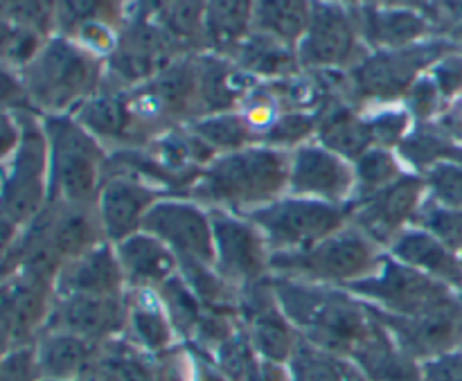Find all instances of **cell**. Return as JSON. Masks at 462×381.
<instances>
[{
	"label": "cell",
	"mask_w": 462,
	"mask_h": 381,
	"mask_svg": "<svg viewBox=\"0 0 462 381\" xmlns=\"http://www.w3.org/2000/svg\"><path fill=\"white\" fill-rule=\"evenodd\" d=\"M271 284L293 328L323 350L352 357L373 330L368 305L347 289L280 275H271Z\"/></svg>",
	"instance_id": "cell-1"
},
{
	"label": "cell",
	"mask_w": 462,
	"mask_h": 381,
	"mask_svg": "<svg viewBox=\"0 0 462 381\" xmlns=\"http://www.w3.org/2000/svg\"><path fill=\"white\" fill-rule=\"evenodd\" d=\"M289 167L291 152L266 144L219 153L201 170L189 199L206 208L248 215L289 194Z\"/></svg>",
	"instance_id": "cell-2"
},
{
	"label": "cell",
	"mask_w": 462,
	"mask_h": 381,
	"mask_svg": "<svg viewBox=\"0 0 462 381\" xmlns=\"http://www.w3.org/2000/svg\"><path fill=\"white\" fill-rule=\"evenodd\" d=\"M32 108L39 116L75 113L106 79V61L75 39L52 34L21 68Z\"/></svg>",
	"instance_id": "cell-3"
},
{
	"label": "cell",
	"mask_w": 462,
	"mask_h": 381,
	"mask_svg": "<svg viewBox=\"0 0 462 381\" xmlns=\"http://www.w3.org/2000/svg\"><path fill=\"white\" fill-rule=\"evenodd\" d=\"M48 138L50 203H95L106 179L108 149L72 113L41 116Z\"/></svg>",
	"instance_id": "cell-4"
},
{
	"label": "cell",
	"mask_w": 462,
	"mask_h": 381,
	"mask_svg": "<svg viewBox=\"0 0 462 381\" xmlns=\"http://www.w3.org/2000/svg\"><path fill=\"white\" fill-rule=\"evenodd\" d=\"M383 256L386 251L382 246L350 224L305 251L271 253L269 271L280 278L346 289L373 275Z\"/></svg>",
	"instance_id": "cell-5"
},
{
	"label": "cell",
	"mask_w": 462,
	"mask_h": 381,
	"mask_svg": "<svg viewBox=\"0 0 462 381\" xmlns=\"http://www.w3.org/2000/svg\"><path fill=\"white\" fill-rule=\"evenodd\" d=\"M447 41H420L400 50H368L359 63L346 72L347 93L355 107L402 104L411 86L427 75L436 61L449 54Z\"/></svg>",
	"instance_id": "cell-6"
},
{
	"label": "cell",
	"mask_w": 462,
	"mask_h": 381,
	"mask_svg": "<svg viewBox=\"0 0 462 381\" xmlns=\"http://www.w3.org/2000/svg\"><path fill=\"white\" fill-rule=\"evenodd\" d=\"M21 144L0 167V215L27 228L50 203V161L39 113H21Z\"/></svg>",
	"instance_id": "cell-7"
},
{
	"label": "cell",
	"mask_w": 462,
	"mask_h": 381,
	"mask_svg": "<svg viewBox=\"0 0 462 381\" xmlns=\"http://www.w3.org/2000/svg\"><path fill=\"white\" fill-rule=\"evenodd\" d=\"M244 217H248L262 230L271 253L305 251L350 226L352 201L328 203L284 194L278 201L257 208Z\"/></svg>",
	"instance_id": "cell-8"
},
{
	"label": "cell",
	"mask_w": 462,
	"mask_h": 381,
	"mask_svg": "<svg viewBox=\"0 0 462 381\" xmlns=\"http://www.w3.org/2000/svg\"><path fill=\"white\" fill-rule=\"evenodd\" d=\"M302 70L347 72L365 57L355 7L341 0H311V16L296 45Z\"/></svg>",
	"instance_id": "cell-9"
},
{
	"label": "cell",
	"mask_w": 462,
	"mask_h": 381,
	"mask_svg": "<svg viewBox=\"0 0 462 381\" xmlns=\"http://www.w3.org/2000/svg\"><path fill=\"white\" fill-rule=\"evenodd\" d=\"M365 305L395 316H420L454 301L451 287L431 275L402 265L386 253L368 278L346 287Z\"/></svg>",
	"instance_id": "cell-10"
},
{
	"label": "cell",
	"mask_w": 462,
	"mask_h": 381,
	"mask_svg": "<svg viewBox=\"0 0 462 381\" xmlns=\"http://www.w3.org/2000/svg\"><path fill=\"white\" fill-rule=\"evenodd\" d=\"M179 57H185L183 50L153 18L129 16L117 30L116 48L106 57V79L131 90Z\"/></svg>",
	"instance_id": "cell-11"
},
{
	"label": "cell",
	"mask_w": 462,
	"mask_h": 381,
	"mask_svg": "<svg viewBox=\"0 0 462 381\" xmlns=\"http://www.w3.org/2000/svg\"><path fill=\"white\" fill-rule=\"evenodd\" d=\"M215 235V269L235 289L269 278L271 248L262 230L237 212L208 208Z\"/></svg>",
	"instance_id": "cell-12"
},
{
	"label": "cell",
	"mask_w": 462,
	"mask_h": 381,
	"mask_svg": "<svg viewBox=\"0 0 462 381\" xmlns=\"http://www.w3.org/2000/svg\"><path fill=\"white\" fill-rule=\"evenodd\" d=\"M424 199H427L424 176L406 172L388 188L355 199L350 224L368 235L377 246L388 251V246L415 224Z\"/></svg>",
	"instance_id": "cell-13"
},
{
	"label": "cell",
	"mask_w": 462,
	"mask_h": 381,
	"mask_svg": "<svg viewBox=\"0 0 462 381\" xmlns=\"http://www.w3.org/2000/svg\"><path fill=\"white\" fill-rule=\"evenodd\" d=\"M144 233L161 239L176 260L215 265L212 217L206 206L189 197H162L143 221Z\"/></svg>",
	"instance_id": "cell-14"
},
{
	"label": "cell",
	"mask_w": 462,
	"mask_h": 381,
	"mask_svg": "<svg viewBox=\"0 0 462 381\" xmlns=\"http://www.w3.org/2000/svg\"><path fill=\"white\" fill-rule=\"evenodd\" d=\"M355 165L320 143L300 144L291 152L289 194L328 203L355 201Z\"/></svg>",
	"instance_id": "cell-15"
},
{
	"label": "cell",
	"mask_w": 462,
	"mask_h": 381,
	"mask_svg": "<svg viewBox=\"0 0 462 381\" xmlns=\"http://www.w3.org/2000/svg\"><path fill=\"white\" fill-rule=\"evenodd\" d=\"M126 293L125 296H81V293L57 296L54 293L45 330H63L93 343H106L126 328L129 321Z\"/></svg>",
	"instance_id": "cell-16"
},
{
	"label": "cell",
	"mask_w": 462,
	"mask_h": 381,
	"mask_svg": "<svg viewBox=\"0 0 462 381\" xmlns=\"http://www.w3.org/2000/svg\"><path fill=\"white\" fill-rule=\"evenodd\" d=\"M162 197L170 194L131 174L106 176L95 201L106 242L117 244L143 230L144 217Z\"/></svg>",
	"instance_id": "cell-17"
},
{
	"label": "cell",
	"mask_w": 462,
	"mask_h": 381,
	"mask_svg": "<svg viewBox=\"0 0 462 381\" xmlns=\"http://www.w3.org/2000/svg\"><path fill=\"white\" fill-rule=\"evenodd\" d=\"M34 224L61 257L63 266L106 242L95 203H48Z\"/></svg>",
	"instance_id": "cell-18"
},
{
	"label": "cell",
	"mask_w": 462,
	"mask_h": 381,
	"mask_svg": "<svg viewBox=\"0 0 462 381\" xmlns=\"http://www.w3.org/2000/svg\"><path fill=\"white\" fill-rule=\"evenodd\" d=\"M126 289L125 274H122L120 260H117L116 246L104 242L93 251L84 253L77 260L68 262L59 274L54 293L57 296H125Z\"/></svg>",
	"instance_id": "cell-19"
},
{
	"label": "cell",
	"mask_w": 462,
	"mask_h": 381,
	"mask_svg": "<svg viewBox=\"0 0 462 381\" xmlns=\"http://www.w3.org/2000/svg\"><path fill=\"white\" fill-rule=\"evenodd\" d=\"M199 117L239 111L253 90V77L230 57L215 52L197 54Z\"/></svg>",
	"instance_id": "cell-20"
},
{
	"label": "cell",
	"mask_w": 462,
	"mask_h": 381,
	"mask_svg": "<svg viewBox=\"0 0 462 381\" xmlns=\"http://www.w3.org/2000/svg\"><path fill=\"white\" fill-rule=\"evenodd\" d=\"M361 41L368 50H400L427 41L431 23L422 12L364 3L355 9Z\"/></svg>",
	"instance_id": "cell-21"
},
{
	"label": "cell",
	"mask_w": 462,
	"mask_h": 381,
	"mask_svg": "<svg viewBox=\"0 0 462 381\" xmlns=\"http://www.w3.org/2000/svg\"><path fill=\"white\" fill-rule=\"evenodd\" d=\"M99 343L63 330H43L34 341L36 368L41 379L79 381L93 375Z\"/></svg>",
	"instance_id": "cell-22"
},
{
	"label": "cell",
	"mask_w": 462,
	"mask_h": 381,
	"mask_svg": "<svg viewBox=\"0 0 462 381\" xmlns=\"http://www.w3.org/2000/svg\"><path fill=\"white\" fill-rule=\"evenodd\" d=\"M125 274L126 289H158L179 274V260L158 237L138 230L113 244Z\"/></svg>",
	"instance_id": "cell-23"
},
{
	"label": "cell",
	"mask_w": 462,
	"mask_h": 381,
	"mask_svg": "<svg viewBox=\"0 0 462 381\" xmlns=\"http://www.w3.org/2000/svg\"><path fill=\"white\" fill-rule=\"evenodd\" d=\"M72 116L108 149L129 147L131 107L129 90L104 79L102 88L86 99Z\"/></svg>",
	"instance_id": "cell-24"
},
{
	"label": "cell",
	"mask_w": 462,
	"mask_h": 381,
	"mask_svg": "<svg viewBox=\"0 0 462 381\" xmlns=\"http://www.w3.org/2000/svg\"><path fill=\"white\" fill-rule=\"evenodd\" d=\"M386 253L391 257H395L397 262H402V265L440 280L447 287H462V269L458 262V253L451 251V248L447 246V244H442L436 235L420 228V226L406 228L404 233L388 246Z\"/></svg>",
	"instance_id": "cell-25"
},
{
	"label": "cell",
	"mask_w": 462,
	"mask_h": 381,
	"mask_svg": "<svg viewBox=\"0 0 462 381\" xmlns=\"http://www.w3.org/2000/svg\"><path fill=\"white\" fill-rule=\"evenodd\" d=\"M314 140L350 163L359 161L368 149L374 147L368 116L346 99H332L320 108Z\"/></svg>",
	"instance_id": "cell-26"
},
{
	"label": "cell",
	"mask_w": 462,
	"mask_h": 381,
	"mask_svg": "<svg viewBox=\"0 0 462 381\" xmlns=\"http://www.w3.org/2000/svg\"><path fill=\"white\" fill-rule=\"evenodd\" d=\"M352 361L365 381H424L418 361L393 341L377 319L368 337L352 352Z\"/></svg>",
	"instance_id": "cell-27"
},
{
	"label": "cell",
	"mask_w": 462,
	"mask_h": 381,
	"mask_svg": "<svg viewBox=\"0 0 462 381\" xmlns=\"http://www.w3.org/2000/svg\"><path fill=\"white\" fill-rule=\"evenodd\" d=\"M253 7L255 0H206L203 25L208 52L233 57L253 32Z\"/></svg>",
	"instance_id": "cell-28"
},
{
	"label": "cell",
	"mask_w": 462,
	"mask_h": 381,
	"mask_svg": "<svg viewBox=\"0 0 462 381\" xmlns=\"http://www.w3.org/2000/svg\"><path fill=\"white\" fill-rule=\"evenodd\" d=\"M230 59L244 72H248L253 79L255 77H264L269 81H278L284 79V77L296 75L300 70L296 48L255 30L246 36V41L235 50V54Z\"/></svg>",
	"instance_id": "cell-29"
},
{
	"label": "cell",
	"mask_w": 462,
	"mask_h": 381,
	"mask_svg": "<svg viewBox=\"0 0 462 381\" xmlns=\"http://www.w3.org/2000/svg\"><path fill=\"white\" fill-rule=\"evenodd\" d=\"M129 298V321L134 337L140 346L149 352H162L170 348L174 325L162 307L156 289H131Z\"/></svg>",
	"instance_id": "cell-30"
},
{
	"label": "cell",
	"mask_w": 462,
	"mask_h": 381,
	"mask_svg": "<svg viewBox=\"0 0 462 381\" xmlns=\"http://www.w3.org/2000/svg\"><path fill=\"white\" fill-rule=\"evenodd\" d=\"M311 0H255L253 30L296 48L310 25Z\"/></svg>",
	"instance_id": "cell-31"
},
{
	"label": "cell",
	"mask_w": 462,
	"mask_h": 381,
	"mask_svg": "<svg viewBox=\"0 0 462 381\" xmlns=\"http://www.w3.org/2000/svg\"><path fill=\"white\" fill-rule=\"evenodd\" d=\"M395 152L406 170L415 174H424L442 161H462V152L456 147L454 140L438 125L431 126V122L415 125Z\"/></svg>",
	"instance_id": "cell-32"
},
{
	"label": "cell",
	"mask_w": 462,
	"mask_h": 381,
	"mask_svg": "<svg viewBox=\"0 0 462 381\" xmlns=\"http://www.w3.org/2000/svg\"><path fill=\"white\" fill-rule=\"evenodd\" d=\"M289 379L291 381H361L355 361L343 355L323 350L314 343L300 339L289 359Z\"/></svg>",
	"instance_id": "cell-33"
},
{
	"label": "cell",
	"mask_w": 462,
	"mask_h": 381,
	"mask_svg": "<svg viewBox=\"0 0 462 381\" xmlns=\"http://www.w3.org/2000/svg\"><path fill=\"white\" fill-rule=\"evenodd\" d=\"M188 126L192 134H197L199 138L217 153V156H219V153L239 152V149L257 144L255 131L251 129V125H248L246 117L242 116V111H226L215 113V116H203L189 122Z\"/></svg>",
	"instance_id": "cell-34"
},
{
	"label": "cell",
	"mask_w": 462,
	"mask_h": 381,
	"mask_svg": "<svg viewBox=\"0 0 462 381\" xmlns=\"http://www.w3.org/2000/svg\"><path fill=\"white\" fill-rule=\"evenodd\" d=\"M206 0H176L162 9L153 21L170 34V39L183 50V54H201L206 48V25H203Z\"/></svg>",
	"instance_id": "cell-35"
},
{
	"label": "cell",
	"mask_w": 462,
	"mask_h": 381,
	"mask_svg": "<svg viewBox=\"0 0 462 381\" xmlns=\"http://www.w3.org/2000/svg\"><path fill=\"white\" fill-rule=\"evenodd\" d=\"M129 0H57V34L72 36L90 23L120 30L125 25Z\"/></svg>",
	"instance_id": "cell-36"
},
{
	"label": "cell",
	"mask_w": 462,
	"mask_h": 381,
	"mask_svg": "<svg viewBox=\"0 0 462 381\" xmlns=\"http://www.w3.org/2000/svg\"><path fill=\"white\" fill-rule=\"evenodd\" d=\"M355 165V181H356V192L355 199L368 197V194L379 192V190L388 188L395 183L397 179L406 174V165L402 158L397 156L395 149H383L373 147L352 163Z\"/></svg>",
	"instance_id": "cell-37"
},
{
	"label": "cell",
	"mask_w": 462,
	"mask_h": 381,
	"mask_svg": "<svg viewBox=\"0 0 462 381\" xmlns=\"http://www.w3.org/2000/svg\"><path fill=\"white\" fill-rule=\"evenodd\" d=\"M156 292L158 296H161L162 307H165L174 330H179V332L183 334L197 332L206 310H203L201 301H199L197 293L192 292V287L183 280V275H171V278L167 280V283H162Z\"/></svg>",
	"instance_id": "cell-38"
},
{
	"label": "cell",
	"mask_w": 462,
	"mask_h": 381,
	"mask_svg": "<svg viewBox=\"0 0 462 381\" xmlns=\"http://www.w3.org/2000/svg\"><path fill=\"white\" fill-rule=\"evenodd\" d=\"M93 381H158L147 361L126 346H106L97 355Z\"/></svg>",
	"instance_id": "cell-39"
},
{
	"label": "cell",
	"mask_w": 462,
	"mask_h": 381,
	"mask_svg": "<svg viewBox=\"0 0 462 381\" xmlns=\"http://www.w3.org/2000/svg\"><path fill=\"white\" fill-rule=\"evenodd\" d=\"M319 129V111H282L271 129L262 135L260 144L293 152L300 144L311 143Z\"/></svg>",
	"instance_id": "cell-40"
},
{
	"label": "cell",
	"mask_w": 462,
	"mask_h": 381,
	"mask_svg": "<svg viewBox=\"0 0 462 381\" xmlns=\"http://www.w3.org/2000/svg\"><path fill=\"white\" fill-rule=\"evenodd\" d=\"M368 125L373 131L374 147L397 149L402 140L411 134L415 122L402 104H391V107L373 108L368 113Z\"/></svg>",
	"instance_id": "cell-41"
},
{
	"label": "cell",
	"mask_w": 462,
	"mask_h": 381,
	"mask_svg": "<svg viewBox=\"0 0 462 381\" xmlns=\"http://www.w3.org/2000/svg\"><path fill=\"white\" fill-rule=\"evenodd\" d=\"M413 226L436 235L451 251L458 253L462 248V208H442L424 199Z\"/></svg>",
	"instance_id": "cell-42"
},
{
	"label": "cell",
	"mask_w": 462,
	"mask_h": 381,
	"mask_svg": "<svg viewBox=\"0 0 462 381\" xmlns=\"http://www.w3.org/2000/svg\"><path fill=\"white\" fill-rule=\"evenodd\" d=\"M422 176L429 201L442 208H462V161H442Z\"/></svg>",
	"instance_id": "cell-43"
},
{
	"label": "cell",
	"mask_w": 462,
	"mask_h": 381,
	"mask_svg": "<svg viewBox=\"0 0 462 381\" xmlns=\"http://www.w3.org/2000/svg\"><path fill=\"white\" fill-rule=\"evenodd\" d=\"M442 95L438 90L436 81L431 79V75H422L413 86L409 88V93L402 99V107L411 113L415 125H424V122L431 120L438 111H440Z\"/></svg>",
	"instance_id": "cell-44"
},
{
	"label": "cell",
	"mask_w": 462,
	"mask_h": 381,
	"mask_svg": "<svg viewBox=\"0 0 462 381\" xmlns=\"http://www.w3.org/2000/svg\"><path fill=\"white\" fill-rule=\"evenodd\" d=\"M27 111H34V108H32L30 95H27L21 70L9 66L7 61H0V113Z\"/></svg>",
	"instance_id": "cell-45"
},
{
	"label": "cell",
	"mask_w": 462,
	"mask_h": 381,
	"mask_svg": "<svg viewBox=\"0 0 462 381\" xmlns=\"http://www.w3.org/2000/svg\"><path fill=\"white\" fill-rule=\"evenodd\" d=\"M0 381H39L34 343L14 348L0 366Z\"/></svg>",
	"instance_id": "cell-46"
},
{
	"label": "cell",
	"mask_w": 462,
	"mask_h": 381,
	"mask_svg": "<svg viewBox=\"0 0 462 381\" xmlns=\"http://www.w3.org/2000/svg\"><path fill=\"white\" fill-rule=\"evenodd\" d=\"M431 79L436 81L438 90L445 99L456 98L462 90V59L456 54H445L440 61H436L429 70Z\"/></svg>",
	"instance_id": "cell-47"
},
{
	"label": "cell",
	"mask_w": 462,
	"mask_h": 381,
	"mask_svg": "<svg viewBox=\"0 0 462 381\" xmlns=\"http://www.w3.org/2000/svg\"><path fill=\"white\" fill-rule=\"evenodd\" d=\"M23 138L21 113H0V167L7 165Z\"/></svg>",
	"instance_id": "cell-48"
},
{
	"label": "cell",
	"mask_w": 462,
	"mask_h": 381,
	"mask_svg": "<svg viewBox=\"0 0 462 381\" xmlns=\"http://www.w3.org/2000/svg\"><path fill=\"white\" fill-rule=\"evenodd\" d=\"M422 377L424 381H462V352H447L427 361L422 366Z\"/></svg>",
	"instance_id": "cell-49"
},
{
	"label": "cell",
	"mask_w": 462,
	"mask_h": 381,
	"mask_svg": "<svg viewBox=\"0 0 462 381\" xmlns=\"http://www.w3.org/2000/svg\"><path fill=\"white\" fill-rule=\"evenodd\" d=\"M23 233L25 228L0 215V269H16V251Z\"/></svg>",
	"instance_id": "cell-50"
},
{
	"label": "cell",
	"mask_w": 462,
	"mask_h": 381,
	"mask_svg": "<svg viewBox=\"0 0 462 381\" xmlns=\"http://www.w3.org/2000/svg\"><path fill=\"white\" fill-rule=\"evenodd\" d=\"M171 3H176V0H134V14L131 16L156 18Z\"/></svg>",
	"instance_id": "cell-51"
},
{
	"label": "cell",
	"mask_w": 462,
	"mask_h": 381,
	"mask_svg": "<svg viewBox=\"0 0 462 381\" xmlns=\"http://www.w3.org/2000/svg\"><path fill=\"white\" fill-rule=\"evenodd\" d=\"M365 3L382 5V7H404V9H415V12H422V7H427L429 0H365Z\"/></svg>",
	"instance_id": "cell-52"
},
{
	"label": "cell",
	"mask_w": 462,
	"mask_h": 381,
	"mask_svg": "<svg viewBox=\"0 0 462 381\" xmlns=\"http://www.w3.org/2000/svg\"><path fill=\"white\" fill-rule=\"evenodd\" d=\"M442 7H445L447 14L454 16L456 21H462V0H442Z\"/></svg>",
	"instance_id": "cell-53"
},
{
	"label": "cell",
	"mask_w": 462,
	"mask_h": 381,
	"mask_svg": "<svg viewBox=\"0 0 462 381\" xmlns=\"http://www.w3.org/2000/svg\"><path fill=\"white\" fill-rule=\"evenodd\" d=\"M201 381H224V379L219 377V373H212V370H206V373H203Z\"/></svg>",
	"instance_id": "cell-54"
},
{
	"label": "cell",
	"mask_w": 462,
	"mask_h": 381,
	"mask_svg": "<svg viewBox=\"0 0 462 381\" xmlns=\"http://www.w3.org/2000/svg\"><path fill=\"white\" fill-rule=\"evenodd\" d=\"M341 3L343 5H347V7H361V5H364L365 3V0H341Z\"/></svg>",
	"instance_id": "cell-55"
},
{
	"label": "cell",
	"mask_w": 462,
	"mask_h": 381,
	"mask_svg": "<svg viewBox=\"0 0 462 381\" xmlns=\"http://www.w3.org/2000/svg\"><path fill=\"white\" fill-rule=\"evenodd\" d=\"M458 262H460V269H462V248L458 251Z\"/></svg>",
	"instance_id": "cell-56"
},
{
	"label": "cell",
	"mask_w": 462,
	"mask_h": 381,
	"mask_svg": "<svg viewBox=\"0 0 462 381\" xmlns=\"http://www.w3.org/2000/svg\"><path fill=\"white\" fill-rule=\"evenodd\" d=\"M460 346H462V339H460Z\"/></svg>",
	"instance_id": "cell-57"
}]
</instances>
